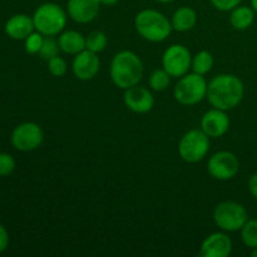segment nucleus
Listing matches in <instances>:
<instances>
[{
    "label": "nucleus",
    "mask_w": 257,
    "mask_h": 257,
    "mask_svg": "<svg viewBox=\"0 0 257 257\" xmlns=\"http://www.w3.org/2000/svg\"><path fill=\"white\" fill-rule=\"evenodd\" d=\"M213 221L221 230L226 232H236L241 231L247 221V211L241 203L225 201L216 206L213 211Z\"/></svg>",
    "instance_id": "423d86ee"
},
{
    "label": "nucleus",
    "mask_w": 257,
    "mask_h": 257,
    "mask_svg": "<svg viewBox=\"0 0 257 257\" xmlns=\"http://www.w3.org/2000/svg\"><path fill=\"white\" fill-rule=\"evenodd\" d=\"M44 141L42 127L34 122H25L15 127L10 142L13 147L22 152H32L39 148Z\"/></svg>",
    "instance_id": "6e6552de"
},
{
    "label": "nucleus",
    "mask_w": 257,
    "mask_h": 257,
    "mask_svg": "<svg viewBox=\"0 0 257 257\" xmlns=\"http://www.w3.org/2000/svg\"><path fill=\"white\" fill-rule=\"evenodd\" d=\"M251 7H252V9L255 10V13L257 14V0H251Z\"/></svg>",
    "instance_id": "2f4dec72"
},
{
    "label": "nucleus",
    "mask_w": 257,
    "mask_h": 257,
    "mask_svg": "<svg viewBox=\"0 0 257 257\" xmlns=\"http://www.w3.org/2000/svg\"><path fill=\"white\" fill-rule=\"evenodd\" d=\"M255 10L252 7H246V5H238L233 10H231L230 23L235 29L246 30L252 25L255 20Z\"/></svg>",
    "instance_id": "6ab92c4d"
},
{
    "label": "nucleus",
    "mask_w": 257,
    "mask_h": 257,
    "mask_svg": "<svg viewBox=\"0 0 257 257\" xmlns=\"http://www.w3.org/2000/svg\"><path fill=\"white\" fill-rule=\"evenodd\" d=\"M15 168V160L9 153H0V177L9 176Z\"/></svg>",
    "instance_id": "bb28decb"
},
{
    "label": "nucleus",
    "mask_w": 257,
    "mask_h": 257,
    "mask_svg": "<svg viewBox=\"0 0 257 257\" xmlns=\"http://www.w3.org/2000/svg\"><path fill=\"white\" fill-rule=\"evenodd\" d=\"M33 22L37 32L45 37H54L63 32L67 25V13L60 5L45 3L38 7L33 15Z\"/></svg>",
    "instance_id": "20e7f679"
},
{
    "label": "nucleus",
    "mask_w": 257,
    "mask_h": 257,
    "mask_svg": "<svg viewBox=\"0 0 257 257\" xmlns=\"http://www.w3.org/2000/svg\"><path fill=\"white\" fill-rule=\"evenodd\" d=\"M242 0H211L213 7L220 12H231L241 4Z\"/></svg>",
    "instance_id": "cd10ccee"
},
{
    "label": "nucleus",
    "mask_w": 257,
    "mask_h": 257,
    "mask_svg": "<svg viewBox=\"0 0 257 257\" xmlns=\"http://www.w3.org/2000/svg\"><path fill=\"white\" fill-rule=\"evenodd\" d=\"M241 240L247 247H257V220H247L241 228Z\"/></svg>",
    "instance_id": "4be33fe9"
},
{
    "label": "nucleus",
    "mask_w": 257,
    "mask_h": 257,
    "mask_svg": "<svg viewBox=\"0 0 257 257\" xmlns=\"http://www.w3.org/2000/svg\"><path fill=\"white\" fill-rule=\"evenodd\" d=\"M210 150V137L202 130H191L183 135L178 145L180 157L187 163L202 161Z\"/></svg>",
    "instance_id": "0eeeda50"
},
{
    "label": "nucleus",
    "mask_w": 257,
    "mask_h": 257,
    "mask_svg": "<svg viewBox=\"0 0 257 257\" xmlns=\"http://www.w3.org/2000/svg\"><path fill=\"white\" fill-rule=\"evenodd\" d=\"M100 4L103 5H108V7H110V5H114L115 3L118 2V0H99Z\"/></svg>",
    "instance_id": "7c9ffc66"
},
{
    "label": "nucleus",
    "mask_w": 257,
    "mask_h": 257,
    "mask_svg": "<svg viewBox=\"0 0 257 257\" xmlns=\"http://www.w3.org/2000/svg\"><path fill=\"white\" fill-rule=\"evenodd\" d=\"M43 42H44L43 34H40L39 32H33L32 34L25 39V52H27L28 54H39L40 49H42Z\"/></svg>",
    "instance_id": "393cba45"
},
{
    "label": "nucleus",
    "mask_w": 257,
    "mask_h": 257,
    "mask_svg": "<svg viewBox=\"0 0 257 257\" xmlns=\"http://www.w3.org/2000/svg\"><path fill=\"white\" fill-rule=\"evenodd\" d=\"M143 63L136 53L122 50L110 63V79L119 89H128L140 84L143 77Z\"/></svg>",
    "instance_id": "f03ea898"
},
{
    "label": "nucleus",
    "mask_w": 257,
    "mask_h": 257,
    "mask_svg": "<svg viewBox=\"0 0 257 257\" xmlns=\"http://www.w3.org/2000/svg\"><path fill=\"white\" fill-rule=\"evenodd\" d=\"M172 28L176 32H188L197 23V14L190 7L178 8L172 15Z\"/></svg>",
    "instance_id": "a211bd4d"
},
{
    "label": "nucleus",
    "mask_w": 257,
    "mask_h": 257,
    "mask_svg": "<svg viewBox=\"0 0 257 257\" xmlns=\"http://www.w3.org/2000/svg\"><path fill=\"white\" fill-rule=\"evenodd\" d=\"M48 69H49L50 74L54 75V77H63L68 69L67 62L57 55V57L48 60Z\"/></svg>",
    "instance_id": "a878e982"
},
{
    "label": "nucleus",
    "mask_w": 257,
    "mask_h": 257,
    "mask_svg": "<svg viewBox=\"0 0 257 257\" xmlns=\"http://www.w3.org/2000/svg\"><path fill=\"white\" fill-rule=\"evenodd\" d=\"M230 128V118L226 110L213 109L207 110L201 118V130L211 138H220L227 133Z\"/></svg>",
    "instance_id": "f8f14e48"
},
{
    "label": "nucleus",
    "mask_w": 257,
    "mask_h": 257,
    "mask_svg": "<svg viewBox=\"0 0 257 257\" xmlns=\"http://www.w3.org/2000/svg\"><path fill=\"white\" fill-rule=\"evenodd\" d=\"M248 190L253 197L257 198V173H253L248 180Z\"/></svg>",
    "instance_id": "c756f323"
},
{
    "label": "nucleus",
    "mask_w": 257,
    "mask_h": 257,
    "mask_svg": "<svg viewBox=\"0 0 257 257\" xmlns=\"http://www.w3.org/2000/svg\"><path fill=\"white\" fill-rule=\"evenodd\" d=\"M213 67V57L207 50H201L195 57L192 58V64L191 68L195 73L201 75H205L212 69Z\"/></svg>",
    "instance_id": "aec40b11"
},
{
    "label": "nucleus",
    "mask_w": 257,
    "mask_h": 257,
    "mask_svg": "<svg viewBox=\"0 0 257 257\" xmlns=\"http://www.w3.org/2000/svg\"><path fill=\"white\" fill-rule=\"evenodd\" d=\"M60 50L67 54H78L85 49V38L75 30H68L59 35Z\"/></svg>",
    "instance_id": "f3484780"
},
{
    "label": "nucleus",
    "mask_w": 257,
    "mask_h": 257,
    "mask_svg": "<svg viewBox=\"0 0 257 257\" xmlns=\"http://www.w3.org/2000/svg\"><path fill=\"white\" fill-rule=\"evenodd\" d=\"M245 94L242 80L233 74H220L212 78L207 85V95L213 108L230 110L237 107Z\"/></svg>",
    "instance_id": "f257e3e1"
},
{
    "label": "nucleus",
    "mask_w": 257,
    "mask_h": 257,
    "mask_svg": "<svg viewBox=\"0 0 257 257\" xmlns=\"http://www.w3.org/2000/svg\"><path fill=\"white\" fill-rule=\"evenodd\" d=\"M192 64V55L186 47L173 44L167 48L162 57L163 69L173 78H181L190 70Z\"/></svg>",
    "instance_id": "1a4fd4ad"
},
{
    "label": "nucleus",
    "mask_w": 257,
    "mask_h": 257,
    "mask_svg": "<svg viewBox=\"0 0 257 257\" xmlns=\"http://www.w3.org/2000/svg\"><path fill=\"white\" fill-rule=\"evenodd\" d=\"M100 60L97 53L84 49L75 54L72 69L75 77L80 80H90L99 73Z\"/></svg>",
    "instance_id": "9b49d317"
},
{
    "label": "nucleus",
    "mask_w": 257,
    "mask_h": 257,
    "mask_svg": "<svg viewBox=\"0 0 257 257\" xmlns=\"http://www.w3.org/2000/svg\"><path fill=\"white\" fill-rule=\"evenodd\" d=\"M124 104L130 110L135 113H148L155 105V98L152 93L145 87H131L125 89Z\"/></svg>",
    "instance_id": "4468645a"
},
{
    "label": "nucleus",
    "mask_w": 257,
    "mask_h": 257,
    "mask_svg": "<svg viewBox=\"0 0 257 257\" xmlns=\"http://www.w3.org/2000/svg\"><path fill=\"white\" fill-rule=\"evenodd\" d=\"M100 5L99 0H68L67 12L75 23L88 24L97 18Z\"/></svg>",
    "instance_id": "ddd939ff"
},
{
    "label": "nucleus",
    "mask_w": 257,
    "mask_h": 257,
    "mask_svg": "<svg viewBox=\"0 0 257 257\" xmlns=\"http://www.w3.org/2000/svg\"><path fill=\"white\" fill-rule=\"evenodd\" d=\"M59 49H60L59 43H58L57 40L53 39L52 37H48V38H45L44 42H43L42 49H40L39 55L43 58V59L49 60V59H52V58L57 57L58 53H59Z\"/></svg>",
    "instance_id": "b1692460"
},
{
    "label": "nucleus",
    "mask_w": 257,
    "mask_h": 257,
    "mask_svg": "<svg viewBox=\"0 0 257 257\" xmlns=\"http://www.w3.org/2000/svg\"><path fill=\"white\" fill-rule=\"evenodd\" d=\"M135 27L143 39L160 43L167 39L172 32V23L166 15L155 9H145L135 18Z\"/></svg>",
    "instance_id": "7ed1b4c3"
},
{
    "label": "nucleus",
    "mask_w": 257,
    "mask_h": 257,
    "mask_svg": "<svg viewBox=\"0 0 257 257\" xmlns=\"http://www.w3.org/2000/svg\"><path fill=\"white\" fill-rule=\"evenodd\" d=\"M207 82L203 75L190 73L180 78L176 84L173 94L176 100L183 105H195L202 102L207 95Z\"/></svg>",
    "instance_id": "39448f33"
},
{
    "label": "nucleus",
    "mask_w": 257,
    "mask_h": 257,
    "mask_svg": "<svg viewBox=\"0 0 257 257\" xmlns=\"http://www.w3.org/2000/svg\"><path fill=\"white\" fill-rule=\"evenodd\" d=\"M251 256H252V257H257V247L252 248V252H251Z\"/></svg>",
    "instance_id": "72a5a7b5"
},
{
    "label": "nucleus",
    "mask_w": 257,
    "mask_h": 257,
    "mask_svg": "<svg viewBox=\"0 0 257 257\" xmlns=\"http://www.w3.org/2000/svg\"><path fill=\"white\" fill-rule=\"evenodd\" d=\"M171 83V75L165 69H158L151 74L150 87L156 92H163Z\"/></svg>",
    "instance_id": "5701e85b"
},
{
    "label": "nucleus",
    "mask_w": 257,
    "mask_h": 257,
    "mask_svg": "<svg viewBox=\"0 0 257 257\" xmlns=\"http://www.w3.org/2000/svg\"><path fill=\"white\" fill-rule=\"evenodd\" d=\"M33 18L27 14H15L5 24V33L14 40H25L34 32Z\"/></svg>",
    "instance_id": "dca6fc26"
},
{
    "label": "nucleus",
    "mask_w": 257,
    "mask_h": 257,
    "mask_svg": "<svg viewBox=\"0 0 257 257\" xmlns=\"http://www.w3.org/2000/svg\"><path fill=\"white\" fill-rule=\"evenodd\" d=\"M208 173L215 180L228 181L235 177L240 171L238 158L228 151H220L210 157L207 163Z\"/></svg>",
    "instance_id": "9d476101"
},
{
    "label": "nucleus",
    "mask_w": 257,
    "mask_h": 257,
    "mask_svg": "<svg viewBox=\"0 0 257 257\" xmlns=\"http://www.w3.org/2000/svg\"><path fill=\"white\" fill-rule=\"evenodd\" d=\"M232 251V241L226 233L215 232L205 238L201 245L202 257H227Z\"/></svg>",
    "instance_id": "2eb2a0df"
},
{
    "label": "nucleus",
    "mask_w": 257,
    "mask_h": 257,
    "mask_svg": "<svg viewBox=\"0 0 257 257\" xmlns=\"http://www.w3.org/2000/svg\"><path fill=\"white\" fill-rule=\"evenodd\" d=\"M107 35L103 32H99V30H95V32H92L87 38H85V49L90 50V52L94 53H100L105 49L107 47Z\"/></svg>",
    "instance_id": "412c9836"
},
{
    "label": "nucleus",
    "mask_w": 257,
    "mask_h": 257,
    "mask_svg": "<svg viewBox=\"0 0 257 257\" xmlns=\"http://www.w3.org/2000/svg\"><path fill=\"white\" fill-rule=\"evenodd\" d=\"M8 245H9V233L7 228L0 223V253L7 250Z\"/></svg>",
    "instance_id": "c85d7f7f"
},
{
    "label": "nucleus",
    "mask_w": 257,
    "mask_h": 257,
    "mask_svg": "<svg viewBox=\"0 0 257 257\" xmlns=\"http://www.w3.org/2000/svg\"><path fill=\"white\" fill-rule=\"evenodd\" d=\"M157 3H162V4H168V3H173L175 0H156Z\"/></svg>",
    "instance_id": "473e14b6"
}]
</instances>
